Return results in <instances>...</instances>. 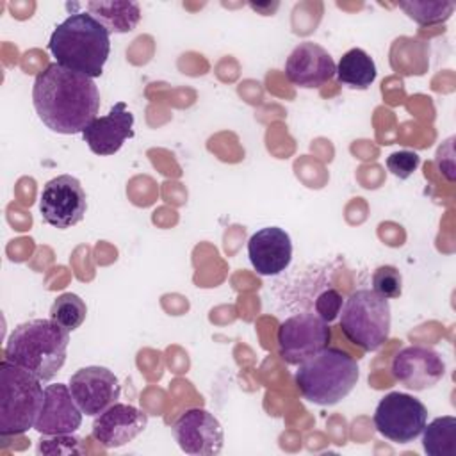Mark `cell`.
Segmentation results:
<instances>
[{"instance_id": "obj_1", "label": "cell", "mask_w": 456, "mask_h": 456, "mask_svg": "<svg viewBox=\"0 0 456 456\" xmlns=\"http://www.w3.org/2000/svg\"><path fill=\"white\" fill-rule=\"evenodd\" d=\"M32 103L52 132L73 135L98 118L100 91L91 77L52 62L34 78Z\"/></svg>"}, {"instance_id": "obj_2", "label": "cell", "mask_w": 456, "mask_h": 456, "mask_svg": "<svg viewBox=\"0 0 456 456\" xmlns=\"http://www.w3.org/2000/svg\"><path fill=\"white\" fill-rule=\"evenodd\" d=\"M69 331L52 319H32L18 324L4 347L9 360L41 381H50L64 365Z\"/></svg>"}, {"instance_id": "obj_3", "label": "cell", "mask_w": 456, "mask_h": 456, "mask_svg": "<svg viewBox=\"0 0 456 456\" xmlns=\"http://www.w3.org/2000/svg\"><path fill=\"white\" fill-rule=\"evenodd\" d=\"M48 50L55 62L96 78L110 53V34L89 12H73L55 27Z\"/></svg>"}, {"instance_id": "obj_4", "label": "cell", "mask_w": 456, "mask_h": 456, "mask_svg": "<svg viewBox=\"0 0 456 456\" xmlns=\"http://www.w3.org/2000/svg\"><path fill=\"white\" fill-rule=\"evenodd\" d=\"M358 378L356 360L340 347L330 346L299 363L294 374L303 399L319 406H331L347 397Z\"/></svg>"}, {"instance_id": "obj_5", "label": "cell", "mask_w": 456, "mask_h": 456, "mask_svg": "<svg viewBox=\"0 0 456 456\" xmlns=\"http://www.w3.org/2000/svg\"><path fill=\"white\" fill-rule=\"evenodd\" d=\"M41 379L27 369L2 360L0 363V435H23L34 428L43 408Z\"/></svg>"}, {"instance_id": "obj_6", "label": "cell", "mask_w": 456, "mask_h": 456, "mask_svg": "<svg viewBox=\"0 0 456 456\" xmlns=\"http://www.w3.org/2000/svg\"><path fill=\"white\" fill-rule=\"evenodd\" d=\"M388 299L372 289L351 292L340 310V330L344 337L363 351H378L390 335Z\"/></svg>"}, {"instance_id": "obj_7", "label": "cell", "mask_w": 456, "mask_h": 456, "mask_svg": "<svg viewBox=\"0 0 456 456\" xmlns=\"http://www.w3.org/2000/svg\"><path fill=\"white\" fill-rule=\"evenodd\" d=\"M428 424V408L413 395L404 392H390L383 395L374 411L376 431L394 442H413Z\"/></svg>"}, {"instance_id": "obj_8", "label": "cell", "mask_w": 456, "mask_h": 456, "mask_svg": "<svg viewBox=\"0 0 456 456\" xmlns=\"http://www.w3.org/2000/svg\"><path fill=\"white\" fill-rule=\"evenodd\" d=\"M331 328L317 314L303 312L285 319L278 326L276 342L283 362L299 365L321 349L328 347Z\"/></svg>"}, {"instance_id": "obj_9", "label": "cell", "mask_w": 456, "mask_h": 456, "mask_svg": "<svg viewBox=\"0 0 456 456\" xmlns=\"http://www.w3.org/2000/svg\"><path fill=\"white\" fill-rule=\"evenodd\" d=\"M87 210L86 191L71 175L48 180L39 196V212L46 224L66 230L84 219Z\"/></svg>"}, {"instance_id": "obj_10", "label": "cell", "mask_w": 456, "mask_h": 456, "mask_svg": "<svg viewBox=\"0 0 456 456\" xmlns=\"http://www.w3.org/2000/svg\"><path fill=\"white\" fill-rule=\"evenodd\" d=\"M173 436L185 454L214 456L224 444L221 422L203 408L185 410L173 424Z\"/></svg>"}, {"instance_id": "obj_11", "label": "cell", "mask_w": 456, "mask_h": 456, "mask_svg": "<svg viewBox=\"0 0 456 456\" xmlns=\"http://www.w3.org/2000/svg\"><path fill=\"white\" fill-rule=\"evenodd\" d=\"M82 413L96 417L112 406L121 394V385L112 370L100 365L78 369L68 383Z\"/></svg>"}, {"instance_id": "obj_12", "label": "cell", "mask_w": 456, "mask_h": 456, "mask_svg": "<svg viewBox=\"0 0 456 456\" xmlns=\"http://www.w3.org/2000/svg\"><path fill=\"white\" fill-rule=\"evenodd\" d=\"M445 374L442 356L424 346L403 347L392 360V376L410 390H428Z\"/></svg>"}, {"instance_id": "obj_13", "label": "cell", "mask_w": 456, "mask_h": 456, "mask_svg": "<svg viewBox=\"0 0 456 456\" xmlns=\"http://www.w3.org/2000/svg\"><path fill=\"white\" fill-rule=\"evenodd\" d=\"M148 424L146 411L134 404L114 403L96 415L93 422V438L105 449H116L132 442Z\"/></svg>"}, {"instance_id": "obj_14", "label": "cell", "mask_w": 456, "mask_h": 456, "mask_svg": "<svg viewBox=\"0 0 456 456\" xmlns=\"http://www.w3.org/2000/svg\"><path fill=\"white\" fill-rule=\"evenodd\" d=\"M337 64L333 57L317 43H299L285 61V77L290 84L314 89L324 86L335 77Z\"/></svg>"}, {"instance_id": "obj_15", "label": "cell", "mask_w": 456, "mask_h": 456, "mask_svg": "<svg viewBox=\"0 0 456 456\" xmlns=\"http://www.w3.org/2000/svg\"><path fill=\"white\" fill-rule=\"evenodd\" d=\"M82 415L68 385H48L45 387V401L34 429L43 436L69 435L80 428Z\"/></svg>"}, {"instance_id": "obj_16", "label": "cell", "mask_w": 456, "mask_h": 456, "mask_svg": "<svg viewBox=\"0 0 456 456\" xmlns=\"http://www.w3.org/2000/svg\"><path fill=\"white\" fill-rule=\"evenodd\" d=\"M130 137H134V114L126 109L125 102L114 103L109 114L94 118L82 132L89 150L102 157L119 151Z\"/></svg>"}, {"instance_id": "obj_17", "label": "cell", "mask_w": 456, "mask_h": 456, "mask_svg": "<svg viewBox=\"0 0 456 456\" xmlns=\"http://www.w3.org/2000/svg\"><path fill=\"white\" fill-rule=\"evenodd\" d=\"M248 256L258 274H280L292 260V240L283 228H260L248 240Z\"/></svg>"}, {"instance_id": "obj_18", "label": "cell", "mask_w": 456, "mask_h": 456, "mask_svg": "<svg viewBox=\"0 0 456 456\" xmlns=\"http://www.w3.org/2000/svg\"><path fill=\"white\" fill-rule=\"evenodd\" d=\"M87 12L98 20L109 34H126L134 30L141 20V7L134 0H98L89 2Z\"/></svg>"}, {"instance_id": "obj_19", "label": "cell", "mask_w": 456, "mask_h": 456, "mask_svg": "<svg viewBox=\"0 0 456 456\" xmlns=\"http://www.w3.org/2000/svg\"><path fill=\"white\" fill-rule=\"evenodd\" d=\"M376 64L372 57L362 48L347 50L337 64V78L342 86L351 89H367L376 80Z\"/></svg>"}, {"instance_id": "obj_20", "label": "cell", "mask_w": 456, "mask_h": 456, "mask_svg": "<svg viewBox=\"0 0 456 456\" xmlns=\"http://www.w3.org/2000/svg\"><path fill=\"white\" fill-rule=\"evenodd\" d=\"M422 447L428 456H456V419L436 417L422 429Z\"/></svg>"}, {"instance_id": "obj_21", "label": "cell", "mask_w": 456, "mask_h": 456, "mask_svg": "<svg viewBox=\"0 0 456 456\" xmlns=\"http://www.w3.org/2000/svg\"><path fill=\"white\" fill-rule=\"evenodd\" d=\"M87 315V306L84 299L73 292H64L55 297L50 308V319L66 328L68 331H73L82 326Z\"/></svg>"}, {"instance_id": "obj_22", "label": "cell", "mask_w": 456, "mask_h": 456, "mask_svg": "<svg viewBox=\"0 0 456 456\" xmlns=\"http://www.w3.org/2000/svg\"><path fill=\"white\" fill-rule=\"evenodd\" d=\"M410 20H413L415 23L426 27V25H436L442 23L445 20L451 18L452 11H454V4L452 2H445V0H410V2H399L397 4Z\"/></svg>"}, {"instance_id": "obj_23", "label": "cell", "mask_w": 456, "mask_h": 456, "mask_svg": "<svg viewBox=\"0 0 456 456\" xmlns=\"http://www.w3.org/2000/svg\"><path fill=\"white\" fill-rule=\"evenodd\" d=\"M372 290L385 299L399 297L403 292V276L394 265H379L372 274Z\"/></svg>"}, {"instance_id": "obj_24", "label": "cell", "mask_w": 456, "mask_h": 456, "mask_svg": "<svg viewBox=\"0 0 456 456\" xmlns=\"http://www.w3.org/2000/svg\"><path fill=\"white\" fill-rule=\"evenodd\" d=\"M419 164H420V157L410 150H399L387 157L388 171L401 180H406L408 176H411L419 167Z\"/></svg>"}, {"instance_id": "obj_25", "label": "cell", "mask_w": 456, "mask_h": 456, "mask_svg": "<svg viewBox=\"0 0 456 456\" xmlns=\"http://www.w3.org/2000/svg\"><path fill=\"white\" fill-rule=\"evenodd\" d=\"M344 306V299L342 294L335 289H326L322 290L317 299H315V314L324 321V322H333L335 319H338L340 310Z\"/></svg>"}, {"instance_id": "obj_26", "label": "cell", "mask_w": 456, "mask_h": 456, "mask_svg": "<svg viewBox=\"0 0 456 456\" xmlns=\"http://www.w3.org/2000/svg\"><path fill=\"white\" fill-rule=\"evenodd\" d=\"M80 440L69 435H53L52 438H41L37 445V452L45 454H78L82 449L78 447Z\"/></svg>"}]
</instances>
